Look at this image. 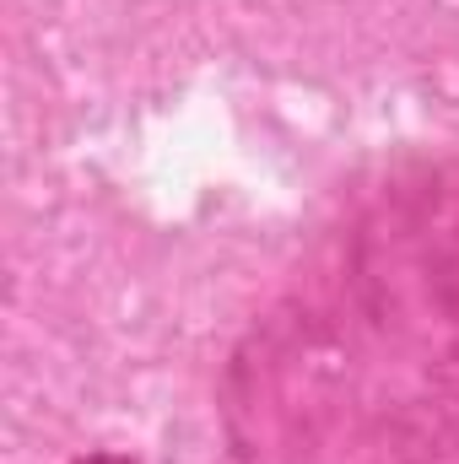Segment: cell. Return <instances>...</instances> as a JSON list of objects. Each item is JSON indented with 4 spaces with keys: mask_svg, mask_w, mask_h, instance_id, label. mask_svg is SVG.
<instances>
[{
    "mask_svg": "<svg viewBox=\"0 0 459 464\" xmlns=\"http://www.w3.org/2000/svg\"><path fill=\"white\" fill-rule=\"evenodd\" d=\"M93 464H119V459H93Z\"/></svg>",
    "mask_w": 459,
    "mask_h": 464,
    "instance_id": "cell-1",
    "label": "cell"
}]
</instances>
